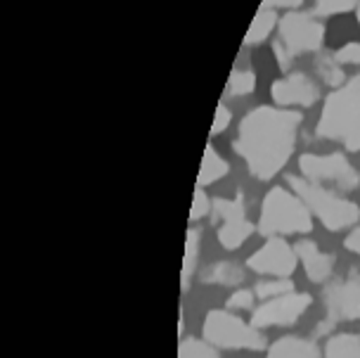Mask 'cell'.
<instances>
[{
	"instance_id": "277c9868",
	"label": "cell",
	"mask_w": 360,
	"mask_h": 358,
	"mask_svg": "<svg viewBox=\"0 0 360 358\" xmlns=\"http://www.w3.org/2000/svg\"><path fill=\"white\" fill-rule=\"evenodd\" d=\"M287 185L306 202V207L311 209V214L320 221V226L327 233H339V230L353 228L356 223H360L358 204L349 197L334 193L332 188L311 183L301 176H289Z\"/></svg>"
},
{
	"instance_id": "f1b7e54d",
	"label": "cell",
	"mask_w": 360,
	"mask_h": 358,
	"mask_svg": "<svg viewBox=\"0 0 360 358\" xmlns=\"http://www.w3.org/2000/svg\"><path fill=\"white\" fill-rule=\"evenodd\" d=\"M344 249L360 257V223H356V226L349 230V235L344 238Z\"/></svg>"
},
{
	"instance_id": "3957f363",
	"label": "cell",
	"mask_w": 360,
	"mask_h": 358,
	"mask_svg": "<svg viewBox=\"0 0 360 358\" xmlns=\"http://www.w3.org/2000/svg\"><path fill=\"white\" fill-rule=\"evenodd\" d=\"M256 226H259V233L263 238L306 235L313 230V214L292 188L273 185L263 195Z\"/></svg>"
},
{
	"instance_id": "2e32d148",
	"label": "cell",
	"mask_w": 360,
	"mask_h": 358,
	"mask_svg": "<svg viewBox=\"0 0 360 358\" xmlns=\"http://www.w3.org/2000/svg\"><path fill=\"white\" fill-rule=\"evenodd\" d=\"M204 285H221V287H242L244 283V268L235 261H216L202 273Z\"/></svg>"
},
{
	"instance_id": "ac0fdd59",
	"label": "cell",
	"mask_w": 360,
	"mask_h": 358,
	"mask_svg": "<svg viewBox=\"0 0 360 358\" xmlns=\"http://www.w3.org/2000/svg\"><path fill=\"white\" fill-rule=\"evenodd\" d=\"M323 358H360V332H337L323 347Z\"/></svg>"
},
{
	"instance_id": "6da1fadb",
	"label": "cell",
	"mask_w": 360,
	"mask_h": 358,
	"mask_svg": "<svg viewBox=\"0 0 360 358\" xmlns=\"http://www.w3.org/2000/svg\"><path fill=\"white\" fill-rule=\"evenodd\" d=\"M304 114L278 105H259L247 112L237 126L233 150L244 159L249 176L273 181L282 174L297 150Z\"/></svg>"
},
{
	"instance_id": "603a6c76",
	"label": "cell",
	"mask_w": 360,
	"mask_h": 358,
	"mask_svg": "<svg viewBox=\"0 0 360 358\" xmlns=\"http://www.w3.org/2000/svg\"><path fill=\"white\" fill-rule=\"evenodd\" d=\"M315 69H318L320 79H323L327 86H344V72H342V65H339L337 60H334V55H327V57H320L318 65H315Z\"/></svg>"
},
{
	"instance_id": "e0dca14e",
	"label": "cell",
	"mask_w": 360,
	"mask_h": 358,
	"mask_svg": "<svg viewBox=\"0 0 360 358\" xmlns=\"http://www.w3.org/2000/svg\"><path fill=\"white\" fill-rule=\"evenodd\" d=\"M230 174V164L218 155L214 145L204 147V157L202 166H199V176H197V188H207V185L218 183L221 178Z\"/></svg>"
},
{
	"instance_id": "ffe728a7",
	"label": "cell",
	"mask_w": 360,
	"mask_h": 358,
	"mask_svg": "<svg viewBox=\"0 0 360 358\" xmlns=\"http://www.w3.org/2000/svg\"><path fill=\"white\" fill-rule=\"evenodd\" d=\"M254 292H256V299L268 302V299L294 292V283H292V278H263L261 283H256Z\"/></svg>"
},
{
	"instance_id": "7c38bea8",
	"label": "cell",
	"mask_w": 360,
	"mask_h": 358,
	"mask_svg": "<svg viewBox=\"0 0 360 358\" xmlns=\"http://www.w3.org/2000/svg\"><path fill=\"white\" fill-rule=\"evenodd\" d=\"M270 98L278 107H313L320 100V86L304 72H292L270 83Z\"/></svg>"
},
{
	"instance_id": "4fadbf2b",
	"label": "cell",
	"mask_w": 360,
	"mask_h": 358,
	"mask_svg": "<svg viewBox=\"0 0 360 358\" xmlns=\"http://www.w3.org/2000/svg\"><path fill=\"white\" fill-rule=\"evenodd\" d=\"M294 249H297L299 264L311 283L315 285L330 283V278L334 273V264H337V257H334L332 252H323V249L318 247V242H313V240H299L297 245H294Z\"/></svg>"
},
{
	"instance_id": "30bf717a",
	"label": "cell",
	"mask_w": 360,
	"mask_h": 358,
	"mask_svg": "<svg viewBox=\"0 0 360 358\" xmlns=\"http://www.w3.org/2000/svg\"><path fill=\"white\" fill-rule=\"evenodd\" d=\"M313 297L308 292H289L282 297L261 302L252 313V325L259 330L266 328H289V325L299 323V318L311 309Z\"/></svg>"
},
{
	"instance_id": "9a60e30c",
	"label": "cell",
	"mask_w": 360,
	"mask_h": 358,
	"mask_svg": "<svg viewBox=\"0 0 360 358\" xmlns=\"http://www.w3.org/2000/svg\"><path fill=\"white\" fill-rule=\"evenodd\" d=\"M199 257H202V230L192 226L188 228V235H185V254H183V268H180V287H183V292H188L192 278L197 276Z\"/></svg>"
},
{
	"instance_id": "5b68a950",
	"label": "cell",
	"mask_w": 360,
	"mask_h": 358,
	"mask_svg": "<svg viewBox=\"0 0 360 358\" xmlns=\"http://www.w3.org/2000/svg\"><path fill=\"white\" fill-rule=\"evenodd\" d=\"M202 340L216 349L228 351H263L268 340L256 325L247 323L230 309H211L202 323Z\"/></svg>"
},
{
	"instance_id": "ba28073f",
	"label": "cell",
	"mask_w": 360,
	"mask_h": 358,
	"mask_svg": "<svg viewBox=\"0 0 360 358\" xmlns=\"http://www.w3.org/2000/svg\"><path fill=\"white\" fill-rule=\"evenodd\" d=\"M278 31L280 43L285 46L292 60L306 53H318L325 43V24L308 12L289 10L287 15L280 17Z\"/></svg>"
},
{
	"instance_id": "44dd1931",
	"label": "cell",
	"mask_w": 360,
	"mask_h": 358,
	"mask_svg": "<svg viewBox=\"0 0 360 358\" xmlns=\"http://www.w3.org/2000/svg\"><path fill=\"white\" fill-rule=\"evenodd\" d=\"M228 95L235 98H244V95L256 91V74L252 69H233V74L228 76V86H225Z\"/></svg>"
},
{
	"instance_id": "9c48e42d",
	"label": "cell",
	"mask_w": 360,
	"mask_h": 358,
	"mask_svg": "<svg viewBox=\"0 0 360 358\" xmlns=\"http://www.w3.org/2000/svg\"><path fill=\"white\" fill-rule=\"evenodd\" d=\"M323 306L327 325L360 321V268L325 285Z\"/></svg>"
},
{
	"instance_id": "4dcf8cb0",
	"label": "cell",
	"mask_w": 360,
	"mask_h": 358,
	"mask_svg": "<svg viewBox=\"0 0 360 358\" xmlns=\"http://www.w3.org/2000/svg\"><path fill=\"white\" fill-rule=\"evenodd\" d=\"M273 53H275V57H278V62H280V67H282V69H287L289 65H292V57H289V53H287L285 46H282L280 41L273 46Z\"/></svg>"
},
{
	"instance_id": "d4e9b609",
	"label": "cell",
	"mask_w": 360,
	"mask_h": 358,
	"mask_svg": "<svg viewBox=\"0 0 360 358\" xmlns=\"http://www.w3.org/2000/svg\"><path fill=\"white\" fill-rule=\"evenodd\" d=\"M358 8V0H315L313 12L318 17H334V15H344L349 10Z\"/></svg>"
},
{
	"instance_id": "1f68e13d",
	"label": "cell",
	"mask_w": 360,
	"mask_h": 358,
	"mask_svg": "<svg viewBox=\"0 0 360 358\" xmlns=\"http://www.w3.org/2000/svg\"><path fill=\"white\" fill-rule=\"evenodd\" d=\"M356 17H358V24H360V0H358V8H356Z\"/></svg>"
},
{
	"instance_id": "484cf974",
	"label": "cell",
	"mask_w": 360,
	"mask_h": 358,
	"mask_svg": "<svg viewBox=\"0 0 360 358\" xmlns=\"http://www.w3.org/2000/svg\"><path fill=\"white\" fill-rule=\"evenodd\" d=\"M254 299H256L254 290H247V287H237V290L228 297V302H225V309H230V311H249V309H254Z\"/></svg>"
},
{
	"instance_id": "5bb4252c",
	"label": "cell",
	"mask_w": 360,
	"mask_h": 358,
	"mask_svg": "<svg viewBox=\"0 0 360 358\" xmlns=\"http://www.w3.org/2000/svg\"><path fill=\"white\" fill-rule=\"evenodd\" d=\"M266 358H323V349L308 337L285 335L273 344H268Z\"/></svg>"
},
{
	"instance_id": "83f0119b",
	"label": "cell",
	"mask_w": 360,
	"mask_h": 358,
	"mask_svg": "<svg viewBox=\"0 0 360 358\" xmlns=\"http://www.w3.org/2000/svg\"><path fill=\"white\" fill-rule=\"evenodd\" d=\"M334 60L339 65H358L360 67V43H344L339 50H334Z\"/></svg>"
},
{
	"instance_id": "8992f818",
	"label": "cell",
	"mask_w": 360,
	"mask_h": 358,
	"mask_svg": "<svg viewBox=\"0 0 360 358\" xmlns=\"http://www.w3.org/2000/svg\"><path fill=\"white\" fill-rule=\"evenodd\" d=\"M211 221H214V226H218V245L228 252H237L240 247H244L247 240L259 230V226L249 219L242 193H237L235 197H216L214 209H211Z\"/></svg>"
},
{
	"instance_id": "d6986e66",
	"label": "cell",
	"mask_w": 360,
	"mask_h": 358,
	"mask_svg": "<svg viewBox=\"0 0 360 358\" xmlns=\"http://www.w3.org/2000/svg\"><path fill=\"white\" fill-rule=\"evenodd\" d=\"M278 24H280L278 12L270 10V8H259V12H256V17L252 19V24H249V29H247L244 43H247V46L263 43L270 34H273V29H278Z\"/></svg>"
},
{
	"instance_id": "7a4b0ae2",
	"label": "cell",
	"mask_w": 360,
	"mask_h": 358,
	"mask_svg": "<svg viewBox=\"0 0 360 358\" xmlns=\"http://www.w3.org/2000/svg\"><path fill=\"white\" fill-rule=\"evenodd\" d=\"M315 133L349 152H360V74L327 95Z\"/></svg>"
},
{
	"instance_id": "cb8c5ba5",
	"label": "cell",
	"mask_w": 360,
	"mask_h": 358,
	"mask_svg": "<svg viewBox=\"0 0 360 358\" xmlns=\"http://www.w3.org/2000/svg\"><path fill=\"white\" fill-rule=\"evenodd\" d=\"M211 209H214V200L207 195L204 188H195V195H192V207H190V223L195 226L202 219L211 216Z\"/></svg>"
},
{
	"instance_id": "7402d4cb",
	"label": "cell",
	"mask_w": 360,
	"mask_h": 358,
	"mask_svg": "<svg viewBox=\"0 0 360 358\" xmlns=\"http://www.w3.org/2000/svg\"><path fill=\"white\" fill-rule=\"evenodd\" d=\"M178 358H221V354L209 342L197 340V337H188V340L180 342Z\"/></svg>"
},
{
	"instance_id": "8fae6325",
	"label": "cell",
	"mask_w": 360,
	"mask_h": 358,
	"mask_svg": "<svg viewBox=\"0 0 360 358\" xmlns=\"http://www.w3.org/2000/svg\"><path fill=\"white\" fill-rule=\"evenodd\" d=\"M299 266L297 249L285 238H266V242L247 259L249 271L263 278H292Z\"/></svg>"
},
{
	"instance_id": "f546056e",
	"label": "cell",
	"mask_w": 360,
	"mask_h": 358,
	"mask_svg": "<svg viewBox=\"0 0 360 358\" xmlns=\"http://www.w3.org/2000/svg\"><path fill=\"white\" fill-rule=\"evenodd\" d=\"M304 0H263L261 8H270V10H278V8H287V10H297L301 8Z\"/></svg>"
},
{
	"instance_id": "52a82bcc",
	"label": "cell",
	"mask_w": 360,
	"mask_h": 358,
	"mask_svg": "<svg viewBox=\"0 0 360 358\" xmlns=\"http://www.w3.org/2000/svg\"><path fill=\"white\" fill-rule=\"evenodd\" d=\"M299 174L301 178L318 185H334L342 193L360 188V174L358 169L349 162L344 152H330V155H315L306 152L299 157Z\"/></svg>"
},
{
	"instance_id": "4316f807",
	"label": "cell",
	"mask_w": 360,
	"mask_h": 358,
	"mask_svg": "<svg viewBox=\"0 0 360 358\" xmlns=\"http://www.w3.org/2000/svg\"><path fill=\"white\" fill-rule=\"evenodd\" d=\"M230 121H233V112H230V107L221 102V105L216 107V114H214V121H211V136H221V133L228 131Z\"/></svg>"
}]
</instances>
